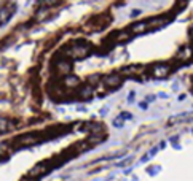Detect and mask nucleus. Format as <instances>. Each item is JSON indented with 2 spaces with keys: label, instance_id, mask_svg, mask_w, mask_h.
<instances>
[{
  "label": "nucleus",
  "instance_id": "3",
  "mask_svg": "<svg viewBox=\"0 0 193 181\" xmlns=\"http://www.w3.org/2000/svg\"><path fill=\"white\" fill-rule=\"evenodd\" d=\"M10 130V119L8 118H0V133H6Z\"/></svg>",
  "mask_w": 193,
  "mask_h": 181
},
{
  "label": "nucleus",
  "instance_id": "2",
  "mask_svg": "<svg viewBox=\"0 0 193 181\" xmlns=\"http://www.w3.org/2000/svg\"><path fill=\"white\" fill-rule=\"evenodd\" d=\"M11 14H13V10H11V8H2V10H0V27L5 26L6 22L10 21Z\"/></svg>",
  "mask_w": 193,
  "mask_h": 181
},
{
  "label": "nucleus",
  "instance_id": "5",
  "mask_svg": "<svg viewBox=\"0 0 193 181\" xmlns=\"http://www.w3.org/2000/svg\"><path fill=\"white\" fill-rule=\"evenodd\" d=\"M22 181H37V178H32V176H29V178H24Z\"/></svg>",
  "mask_w": 193,
  "mask_h": 181
},
{
  "label": "nucleus",
  "instance_id": "1",
  "mask_svg": "<svg viewBox=\"0 0 193 181\" xmlns=\"http://www.w3.org/2000/svg\"><path fill=\"white\" fill-rule=\"evenodd\" d=\"M51 170L50 167H46L45 162H42V164H38V165H35L34 168H30L29 170V176H32V178H40V176H43L45 173H48Z\"/></svg>",
  "mask_w": 193,
  "mask_h": 181
},
{
  "label": "nucleus",
  "instance_id": "4",
  "mask_svg": "<svg viewBox=\"0 0 193 181\" xmlns=\"http://www.w3.org/2000/svg\"><path fill=\"white\" fill-rule=\"evenodd\" d=\"M40 3H43V5H46V6H51V5H54V3H58V0H40Z\"/></svg>",
  "mask_w": 193,
  "mask_h": 181
}]
</instances>
